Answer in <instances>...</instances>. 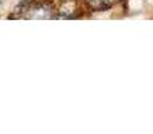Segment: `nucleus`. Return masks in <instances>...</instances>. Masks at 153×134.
<instances>
[{
    "instance_id": "f257e3e1",
    "label": "nucleus",
    "mask_w": 153,
    "mask_h": 134,
    "mask_svg": "<svg viewBox=\"0 0 153 134\" xmlns=\"http://www.w3.org/2000/svg\"><path fill=\"white\" fill-rule=\"evenodd\" d=\"M89 3V5L94 10L100 11V10H105V8H109L111 4H113L116 0H86Z\"/></svg>"
}]
</instances>
